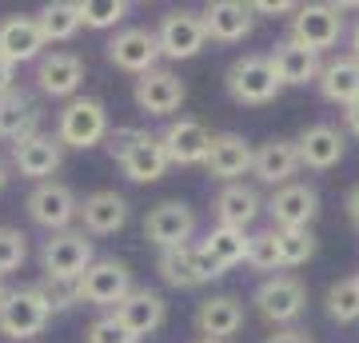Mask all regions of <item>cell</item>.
I'll return each instance as SVG.
<instances>
[{
    "label": "cell",
    "mask_w": 359,
    "mask_h": 343,
    "mask_svg": "<svg viewBox=\"0 0 359 343\" xmlns=\"http://www.w3.org/2000/svg\"><path fill=\"white\" fill-rule=\"evenodd\" d=\"M108 152L132 184H156L172 168L160 136L144 132V128H112L108 132Z\"/></svg>",
    "instance_id": "cell-1"
},
{
    "label": "cell",
    "mask_w": 359,
    "mask_h": 343,
    "mask_svg": "<svg viewBox=\"0 0 359 343\" xmlns=\"http://www.w3.org/2000/svg\"><path fill=\"white\" fill-rule=\"evenodd\" d=\"M224 84H228L231 100L244 104V108L271 104L276 96H280V88H283L280 76H276V68H271V60L264 56V52H248V56H240V60H231Z\"/></svg>",
    "instance_id": "cell-2"
},
{
    "label": "cell",
    "mask_w": 359,
    "mask_h": 343,
    "mask_svg": "<svg viewBox=\"0 0 359 343\" xmlns=\"http://www.w3.org/2000/svg\"><path fill=\"white\" fill-rule=\"evenodd\" d=\"M108 108L100 100H92V96H76V100H68L56 116V140L65 144V148H76V152H88L96 144L108 140Z\"/></svg>",
    "instance_id": "cell-3"
},
{
    "label": "cell",
    "mask_w": 359,
    "mask_h": 343,
    "mask_svg": "<svg viewBox=\"0 0 359 343\" xmlns=\"http://www.w3.org/2000/svg\"><path fill=\"white\" fill-rule=\"evenodd\" d=\"M92 264H96V248L84 236V228L56 231V236L40 243V267L52 280H80Z\"/></svg>",
    "instance_id": "cell-4"
},
{
    "label": "cell",
    "mask_w": 359,
    "mask_h": 343,
    "mask_svg": "<svg viewBox=\"0 0 359 343\" xmlns=\"http://www.w3.org/2000/svg\"><path fill=\"white\" fill-rule=\"evenodd\" d=\"M48 304L40 300L36 288H16L0 300V335L16 343H32L40 331L48 328Z\"/></svg>",
    "instance_id": "cell-5"
},
{
    "label": "cell",
    "mask_w": 359,
    "mask_h": 343,
    "mask_svg": "<svg viewBox=\"0 0 359 343\" xmlns=\"http://www.w3.org/2000/svg\"><path fill=\"white\" fill-rule=\"evenodd\" d=\"M25 208H28V220H32L36 228H44L48 236L68 231L72 228V220L80 216L76 191L68 188V184H60V180H44V184H36V188L28 191Z\"/></svg>",
    "instance_id": "cell-6"
},
{
    "label": "cell",
    "mask_w": 359,
    "mask_h": 343,
    "mask_svg": "<svg viewBox=\"0 0 359 343\" xmlns=\"http://www.w3.org/2000/svg\"><path fill=\"white\" fill-rule=\"evenodd\" d=\"M344 36V8L339 4H299L292 13V40L308 52H327Z\"/></svg>",
    "instance_id": "cell-7"
},
{
    "label": "cell",
    "mask_w": 359,
    "mask_h": 343,
    "mask_svg": "<svg viewBox=\"0 0 359 343\" xmlns=\"http://www.w3.org/2000/svg\"><path fill=\"white\" fill-rule=\"evenodd\" d=\"M252 304H256V311L268 319V323H276V328H292L295 319L304 316L308 292H304V283L295 280V276L280 271V276H268V280L259 283L256 295H252Z\"/></svg>",
    "instance_id": "cell-8"
},
{
    "label": "cell",
    "mask_w": 359,
    "mask_h": 343,
    "mask_svg": "<svg viewBox=\"0 0 359 343\" xmlns=\"http://www.w3.org/2000/svg\"><path fill=\"white\" fill-rule=\"evenodd\" d=\"M80 288V304H92V307H116L124 295L136 288L132 283V267L124 260H112V255H104L96 264L84 271L76 280Z\"/></svg>",
    "instance_id": "cell-9"
},
{
    "label": "cell",
    "mask_w": 359,
    "mask_h": 343,
    "mask_svg": "<svg viewBox=\"0 0 359 343\" xmlns=\"http://www.w3.org/2000/svg\"><path fill=\"white\" fill-rule=\"evenodd\" d=\"M156 40H160V56H168V60H192V56H200L204 44H208L204 16L188 13V8L164 13L160 25H156Z\"/></svg>",
    "instance_id": "cell-10"
},
{
    "label": "cell",
    "mask_w": 359,
    "mask_h": 343,
    "mask_svg": "<svg viewBox=\"0 0 359 343\" xmlns=\"http://www.w3.org/2000/svg\"><path fill=\"white\" fill-rule=\"evenodd\" d=\"M271 216V228L276 231H295V228H311V220L320 216V191L311 184H283V188L271 191V200L264 203Z\"/></svg>",
    "instance_id": "cell-11"
},
{
    "label": "cell",
    "mask_w": 359,
    "mask_h": 343,
    "mask_svg": "<svg viewBox=\"0 0 359 343\" xmlns=\"http://www.w3.org/2000/svg\"><path fill=\"white\" fill-rule=\"evenodd\" d=\"M156 271H160V280H164L168 288H180V292H192V288H204V283L219 280V271L212 267V260H208L196 243H184V248H168V252H160Z\"/></svg>",
    "instance_id": "cell-12"
},
{
    "label": "cell",
    "mask_w": 359,
    "mask_h": 343,
    "mask_svg": "<svg viewBox=\"0 0 359 343\" xmlns=\"http://www.w3.org/2000/svg\"><path fill=\"white\" fill-rule=\"evenodd\" d=\"M108 60L120 68V72H132V76H144L160 68V40H156V28H120L108 44Z\"/></svg>",
    "instance_id": "cell-13"
},
{
    "label": "cell",
    "mask_w": 359,
    "mask_h": 343,
    "mask_svg": "<svg viewBox=\"0 0 359 343\" xmlns=\"http://www.w3.org/2000/svg\"><path fill=\"white\" fill-rule=\"evenodd\" d=\"M192 236H196V212L184 200L156 203L152 212H148V220H144V240L156 243L160 252L184 248V243H192Z\"/></svg>",
    "instance_id": "cell-14"
},
{
    "label": "cell",
    "mask_w": 359,
    "mask_h": 343,
    "mask_svg": "<svg viewBox=\"0 0 359 343\" xmlns=\"http://www.w3.org/2000/svg\"><path fill=\"white\" fill-rule=\"evenodd\" d=\"M112 319H116L124 331H128L132 339L140 343L144 335H152V331L164 328L168 304H164V295L152 292V288H132V292L112 307Z\"/></svg>",
    "instance_id": "cell-15"
},
{
    "label": "cell",
    "mask_w": 359,
    "mask_h": 343,
    "mask_svg": "<svg viewBox=\"0 0 359 343\" xmlns=\"http://www.w3.org/2000/svg\"><path fill=\"white\" fill-rule=\"evenodd\" d=\"M132 100L148 116H172V112H180V104L188 100V88H184V80L172 68H152V72L136 76Z\"/></svg>",
    "instance_id": "cell-16"
},
{
    "label": "cell",
    "mask_w": 359,
    "mask_h": 343,
    "mask_svg": "<svg viewBox=\"0 0 359 343\" xmlns=\"http://www.w3.org/2000/svg\"><path fill=\"white\" fill-rule=\"evenodd\" d=\"M80 84H84V60L76 52H44L36 60V88L52 100H76Z\"/></svg>",
    "instance_id": "cell-17"
},
{
    "label": "cell",
    "mask_w": 359,
    "mask_h": 343,
    "mask_svg": "<svg viewBox=\"0 0 359 343\" xmlns=\"http://www.w3.org/2000/svg\"><path fill=\"white\" fill-rule=\"evenodd\" d=\"M256 164V148L240 136V132H219L212 136V148H208V176L219 180V184H240V176H248Z\"/></svg>",
    "instance_id": "cell-18"
},
{
    "label": "cell",
    "mask_w": 359,
    "mask_h": 343,
    "mask_svg": "<svg viewBox=\"0 0 359 343\" xmlns=\"http://www.w3.org/2000/svg\"><path fill=\"white\" fill-rule=\"evenodd\" d=\"M60 164H65V144L56 136H48V132H32L28 140L13 144V168L25 180L44 184V180H52L60 172Z\"/></svg>",
    "instance_id": "cell-19"
},
{
    "label": "cell",
    "mask_w": 359,
    "mask_h": 343,
    "mask_svg": "<svg viewBox=\"0 0 359 343\" xmlns=\"http://www.w3.org/2000/svg\"><path fill=\"white\" fill-rule=\"evenodd\" d=\"M44 48H48V40L40 32L36 16H4L0 20V56L13 64V68L40 60Z\"/></svg>",
    "instance_id": "cell-20"
},
{
    "label": "cell",
    "mask_w": 359,
    "mask_h": 343,
    "mask_svg": "<svg viewBox=\"0 0 359 343\" xmlns=\"http://www.w3.org/2000/svg\"><path fill=\"white\" fill-rule=\"evenodd\" d=\"M160 144H164V152H168V164L196 168V164L208 160L212 132H208L200 120H172V124L160 132Z\"/></svg>",
    "instance_id": "cell-21"
},
{
    "label": "cell",
    "mask_w": 359,
    "mask_h": 343,
    "mask_svg": "<svg viewBox=\"0 0 359 343\" xmlns=\"http://www.w3.org/2000/svg\"><path fill=\"white\" fill-rule=\"evenodd\" d=\"M295 152H299V168H311V172H327L344 160L347 140L344 132L332 124H311L295 136Z\"/></svg>",
    "instance_id": "cell-22"
},
{
    "label": "cell",
    "mask_w": 359,
    "mask_h": 343,
    "mask_svg": "<svg viewBox=\"0 0 359 343\" xmlns=\"http://www.w3.org/2000/svg\"><path fill=\"white\" fill-rule=\"evenodd\" d=\"M128 216H132L128 200H124L120 191H112V188L92 191V196H84V203H80L84 236H116V231L128 224Z\"/></svg>",
    "instance_id": "cell-23"
},
{
    "label": "cell",
    "mask_w": 359,
    "mask_h": 343,
    "mask_svg": "<svg viewBox=\"0 0 359 343\" xmlns=\"http://www.w3.org/2000/svg\"><path fill=\"white\" fill-rule=\"evenodd\" d=\"M212 212H216V224L219 228H236V231H248V224H256V216L264 212V200L252 184H224L212 200Z\"/></svg>",
    "instance_id": "cell-24"
},
{
    "label": "cell",
    "mask_w": 359,
    "mask_h": 343,
    "mask_svg": "<svg viewBox=\"0 0 359 343\" xmlns=\"http://www.w3.org/2000/svg\"><path fill=\"white\" fill-rule=\"evenodd\" d=\"M271 68H276V76H280L283 88H308V84H316L320 80V56L316 52H308L304 44H295L292 36L280 40L276 48L268 52Z\"/></svg>",
    "instance_id": "cell-25"
},
{
    "label": "cell",
    "mask_w": 359,
    "mask_h": 343,
    "mask_svg": "<svg viewBox=\"0 0 359 343\" xmlns=\"http://www.w3.org/2000/svg\"><path fill=\"white\" fill-rule=\"evenodd\" d=\"M240 328H244V300H236V295H212V300H204V304L196 307V331H200V339L228 343Z\"/></svg>",
    "instance_id": "cell-26"
},
{
    "label": "cell",
    "mask_w": 359,
    "mask_h": 343,
    "mask_svg": "<svg viewBox=\"0 0 359 343\" xmlns=\"http://www.w3.org/2000/svg\"><path fill=\"white\" fill-rule=\"evenodd\" d=\"M200 16H204L208 40H219V44H240L244 36H252V25H256L252 4H240V0H216Z\"/></svg>",
    "instance_id": "cell-27"
},
{
    "label": "cell",
    "mask_w": 359,
    "mask_h": 343,
    "mask_svg": "<svg viewBox=\"0 0 359 343\" xmlns=\"http://www.w3.org/2000/svg\"><path fill=\"white\" fill-rule=\"evenodd\" d=\"M299 172V152H295V140H276L259 144L256 148V164H252V176L271 184V188H283V184H292V176Z\"/></svg>",
    "instance_id": "cell-28"
},
{
    "label": "cell",
    "mask_w": 359,
    "mask_h": 343,
    "mask_svg": "<svg viewBox=\"0 0 359 343\" xmlns=\"http://www.w3.org/2000/svg\"><path fill=\"white\" fill-rule=\"evenodd\" d=\"M316 84H320V96L327 104H339V108L359 104V60L355 56H332L320 68Z\"/></svg>",
    "instance_id": "cell-29"
},
{
    "label": "cell",
    "mask_w": 359,
    "mask_h": 343,
    "mask_svg": "<svg viewBox=\"0 0 359 343\" xmlns=\"http://www.w3.org/2000/svg\"><path fill=\"white\" fill-rule=\"evenodd\" d=\"M32 132H40V108L28 92H8L0 96V140L4 144H20Z\"/></svg>",
    "instance_id": "cell-30"
},
{
    "label": "cell",
    "mask_w": 359,
    "mask_h": 343,
    "mask_svg": "<svg viewBox=\"0 0 359 343\" xmlns=\"http://www.w3.org/2000/svg\"><path fill=\"white\" fill-rule=\"evenodd\" d=\"M248 240H252V236H248V231H236V228H212L204 236V240L196 243V248H200V252L208 255V260H212V267H216L219 276H228L231 267L236 264H244L248 260Z\"/></svg>",
    "instance_id": "cell-31"
},
{
    "label": "cell",
    "mask_w": 359,
    "mask_h": 343,
    "mask_svg": "<svg viewBox=\"0 0 359 343\" xmlns=\"http://www.w3.org/2000/svg\"><path fill=\"white\" fill-rule=\"evenodd\" d=\"M36 25L44 32L48 44H65L80 32V16H76V4H68V0H52L36 13Z\"/></svg>",
    "instance_id": "cell-32"
},
{
    "label": "cell",
    "mask_w": 359,
    "mask_h": 343,
    "mask_svg": "<svg viewBox=\"0 0 359 343\" xmlns=\"http://www.w3.org/2000/svg\"><path fill=\"white\" fill-rule=\"evenodd\" d=\"M327 304V316L335 323H355L359 319V276H347V280H335L323 295Z\"/></svg>",
    "instance_id": "cell-33"
},
{
    "label": "cell",
    "mask_w": 359,
    "mask_h": 343,
    "mask_svg": "<svg viewBox=\"0 0 359 343\" xmlns=\"http://www.w3.org/2000/svg\"><path fill=\"white\" fill-rule=\"evenodd\" d=\"M76 16H80V28H96V32H104V28L124 25L128 4H124V0H80Z\"/></svg>",
    "instance_id": "cell-34"
},
{
    "label": "cell",
    "mask_w": 359,
    "mask_h": 343,
    "mask_svg": "<svg viewBox=\"0 0 359 343\" xmlns=\"http://www.w3.org/2000/svg\"><path fill=\"white\" fill-rule=\"evenodd\" d=\"M276 248H280V267H299L316 255V236H311V228L276 231Z\"/></svg>",
    "instance_id": "cell-35"
},
{
    "label": "cell",
    "mask_w": 359,
    "mask_h": 343,
    "mask_svg": "<svg viewBox=\"0 0 359 343\" xmlns=\"http://www.w3.org/2000/svg\"><path fill=\"white\" fill-rule=\"evenodd\" d=\"M40 292V300L48 304V311L56 316V311H72V307L80 304V288L76 280H52V276H40V283H32Z\"/></svg>",
    "instance_id": "cell-36"
},
{
    "label": "cell",
    "mask_w": 359,
    "mask_h": 343,
    "mask_svg": "<svg viewBox=\"0 0 359 343\" xmlns=\"http://www.w3.org/2000/svg\"><path fill=\"white\" fill-rule=\"evenodd\" d=\"M244 264H252L256 271H276L280 276V248H276V228L268 231H256L252 240H248V260Z\"/></svg>",
    "instance_id": "cell-37"
},
{
    "label": "cell",
    "mask_w": 359,
    "mask_h": 343,
    "mask_svg": "<svg viewBox=\"0 0 359 343\" xmlns=\"http://www.w3.org/2000/svg\"><path fill=\"white\" fill-rule=\"evenodd\" d=\"M28 260V236L20 228H0V280L8 271H20Z\"/></svg>",
    "instance_id": "cell-38"
},
{
    "label": "cell",
    "mask_w": 359,
    "mask_h": 343,
    "mask_svg": "<svg viewBox=\"0 0 359 343\" xmlns=\"http://www.w3.org/2000/svg\"><path fill=\"white\" fill-rule=\"evenodd\" d=\"M84 339H88V343H136L128 331H124V328L112 319V311H108V316H100V319H92Z\"/></svg>",
    "instance_id": "cell-39"
},
{
    "label": "cell",
    "mask_w": 359,
    "mask_h": 343,
    "mask_svg": "<svg viewBox=\"0 0 359 343\" xmlns=\"http://www.w3.org/2000/svg\"><path fill=\"white\" fill-rule=\"evenodd\" d=\"M299 4H292V0H256L252 4V13H259V16H287V13H295Z\"/></svg>",
    "instance_id": "cell-40"
},
{
    "label": "cell",
    "mask_w": 359,
    "mask_h": 343,
    "mask_svg": "<svg viewBox=\"0 0 359 343\" xmlns=\"http://www.w3.org/2000/svg\"><path fill=\"white\" fill-rule=\"evenodd\" d=\"M264 343H311L308 331H295V328H280V331H271Z\"/></svg>",
    "instance_id": "cell-41"
},
{
    "label": "cell",
    "mask_w": 359,
    "mask_h": 343,
    "mask_svg": "<svg viewBox=\"0 0 359 343\" xmlns=\"http://www.w3.org/2000/svg\"><path fill=\"white\" fill-rule=\"evenodd\" d=\"M8 92H16V68L0 56V96H8Z\"/></svg>",
    "instance_id": "cell-42"
},
{
    "label": "cell",
    "mask_w": 359,
    "mask_h": 343,
    "mask_svg": "<svg viewBox=\"0 0 359 343\" xmlns=\"http://www.w3.org/2000/svg\"><path fill=\"white\" fill-rule=\"evenodd\" d=\"M347 216H351V224L359 228V184L347 191Z\"/></svg>",
    "instance_id": "cell-43"
},
{
    "label": "cell",
    "mask_w": 359,
    "mask_h": 343,
    "mask_svg": "<svg viewBox=\"0 0 359 343\" xmlns=\"http://www.w3.org/2000/svg\"><path fill=\"white\" fill-rule=\"evenodd\" d=\"M344 124L351 136H359V104H351V108H344Z\"/></svg>",
    "instance_id": "cell-44"
},
{
    "label": "cell",
    "mask_w": 359,
    "mask_h": 343,
    "mask_svg": "<svg viewBox=\"0 0 359 343\" xmlns=\"http://www.w3.org/2000/svg\"><path fill=\"white\" fill-rule=\"evenodd\" d=\"M347 56L359 60V20H355V28H351V36H347Z\"/></svg>",
    "instance_id": "cell-45"
},
{
    "label": "cell",
    "mask_w": 359,
    "mask_h": 343,
    "mask_svg": "<svg viewBox=\"0 0 359 343\" xmlns=\"http://www.w3.org/2000/svg\"><path fill=\"white\" fill-rule=\"evenodd\" d=\"M4 184H8V164L0 160V191H4Z\"/></svg>",
    "instance_id": "cell-46"
},
{
    "label": "cell",
    "mask_w": 359,
    "mask_h": 343,
    "mask_svg": "<svg viewBox=\"0 0 359 343\" xmlns=\"http://www.w3.org/2000/svg\"><path fill=\"white\" fill-rule=\"evenodd\" d=\"M4 295H8V292H4V280H0V300H4Z\"/></svg>",
    "instance_id": "cell-47"
},
{
    "label": "cell",
    "mask_w": 359,
    "mask_h": 343,
    "mask_svg": "<svg viewBox=\"0 0 359 343\" xmlns=\"http://www.w3.org/2000/svg\"><path fill=\"white\" fill-rule=\"evenodd\" d=\"M196 343H216V339H196Z\"/></svg>",
    "instance_id": "cell-48"
}]
</instances>
